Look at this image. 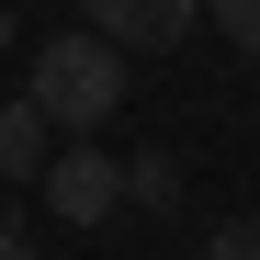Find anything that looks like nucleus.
<instances>
[{"mask_svg":"<svg viewBox=\"0 0 260 260\" xmlns=\"http://www.w3.org/2000/svg\"><path fill=\"white\" fill-rule=\"evenodd\" d=\"M34 192H46V215H57V226H113V215L136 204L124 158H113V147H91V136H68V147H57V170H46Z\"/></svg>","mask_w":260,"mask_h":260,"instance_id":"obj_2","label":"nucleus"},{"mask_svg":"<svg viewBox=\"0 0 260 260\" xmlns=\"http://www.w3.org/2000/svg\"><path fill=\"white\" fill-rule=\"evenodd\" d=\"M57 113L46 102H34V91H12V113H0V170H12V181H46V170H57Z\"/></svg>","mask_w":260,"mask_h":260,"instance_id":"obj_4","label":"nucleus"},{"mask_svg":"<svg viewBox=\"0 0 260 260\" xmlns=\"http://www.w3.org/2000/svg\"><path fill=\"white\" fill-rule=\"evenodd\" d=\"M124 181H136V215H170V204H181V158H170V147H136Z\"/></svg>","mask_w":260,"mask_h":260,"instance_id":"obj_5","label":"nucleus"},{"mask_svg":"<svg viewBox=\"0 0 260 260\" xmlns=\"http://www.w3.org/2000/svg\"><path fill=\"white\" fill-rule=\"evenodd\" d=\"M204 23H215V34H226V46H238V57H260V0H204Z\"/></svg>","mask_w":260,"mask_h":260,"instance_id":"obj_6","label":"nucleus"},{"mask_svg":"<svg viewBox=\"0 0 260 260\" xmlns=\"http://www.w3.org/2000/svg\"><path fill=\"white\" fill-rule=\"evenodd\" d=\"M23 91L57 113V136H102V124L124 113V91H136V79H124V46L113 34H46V46H23Z\"/></svg>","mask_w":260,"mask_h":260,"instance_id":"obj_1","label":"nucleus"},{"mask_svg":"<svg viewBox=\"0 0 260 260\" xmlns=\"http://www.w3.org/2000/svg\"><path fill=\"white\" fill-rule=\"evenodd\" d=\"M204 260H260V226H249V215H226V226L204 238Z\"/></svg>","mask_w":260,"mask_h":260,"instance_id":"obj_7","label":"nucleus"},{"mask_svg":"<svg viewBox=\"0 0 260 260\" xmlns=\"http://www.w3.org/2000/svg\"><path fill=\"white\" fill-rule=\"evenodd\" d=\"M79 23H91V34H113L124 57H170V46L204 23V0H79Z\"/></svg>","mask_w":260,"mask_h":260,"instance_id":"obj_3","label":"nucleus"},{"mask_svg":"<svg viewBox=\"0 0 260 260\" xmlns=\"http://www.w3.org/2000/svg\"><path fill=\"white\" fill-rule=\"evenodd\" d=\"M0 260H34V226H12V238H0Z\"/></svg>","mask_w":260,"mask_h":260,"instance_id":"obj_8","label":"nucleus"}]
</instances>
